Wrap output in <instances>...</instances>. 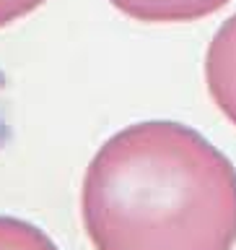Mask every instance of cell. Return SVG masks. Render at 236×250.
Segmentation results:
<instances>
[{
  "mask_svg": "<svg viewBox=\"0 0 236 250\" xmlns=\"http://www.w3.org/2000/svg\"><path fill=\"white\" fill-rule=\"evenodd\" d=\"M205 83L216 107L236 125V13L221 23L208 44Z\"/></svg>",
  "mask_w": 236,
  "mask_h": 250,
  "instance_id": "2",
  "label": "cell"
},
{
  "mask_svg": "<svg viewBox=\"0 0 236 250\" xmlns=\"http://www.w3.org/2000/svg\"><path fill=\"white\" fill-rule=\"evenodd\" d=\"M0 250H57V245L36 224L0 216Z\"/></svg>",
  "mask_w": 236,
  "mask_h": 250,
  "instance_id": "4",
  "label": "cell"
},
{
  "mask_svg": "<svg viewBox=\"0 0 236 250\" xmlns=\"http://www.w3.org/2000/svg\"><path fill=\"white\" fill-rule=\"evenodd\" d=\"M117 11L143 23H187L221 11L229 0H109Z\"/></svg>",
  "mask_w": 236,
  "mask_h": 250,
  "instance_id": "3",
  "label": "cell"
},
{
  "mask_svg": "<svg viewBox=\"0 0 236 250\" xmlns=\"http://www.w3.org/2000/svg\"><path fill=\"white\" fill-rule=\"evenodd\" d=\"M8 138V120H5V78L0 73V146Z\"/></svg>",
  "mask_w": 236,
  "mask_h": 250,
  "instance_id": "6",
  "label": "cell"
},
{
  "mask_svg": "<svg viewBox=\"0 0 236 250\" xmlns=\"http://www.w3.org/2000/svg\"><path fill=\"white\" fill-rule=\"evenodd\" d=\"M47 0H0V29L11 26L13 21L29 16L31 11H36L39 5H44Z\"/></svg>",
  "mask_w": 236,
  "mask_h": 250,
  "instance_id": "5",
  "label": "cell"
},
{
  "mask_svg": "<svg viewBox=\"0 0 236 250\" xmlns=\"http://www.w3.org/2000/svg\"><path fill=\"white\" fill-rule=\"evenodd\" d=\"M81 214L93 250H231L236 167L182 123H135L91 159Z\"/></svg>",
  "mask_w": 236,
  "mask_h": 250,
  "instance_id": "1",
  "label": "cell"
}]
</instances>
